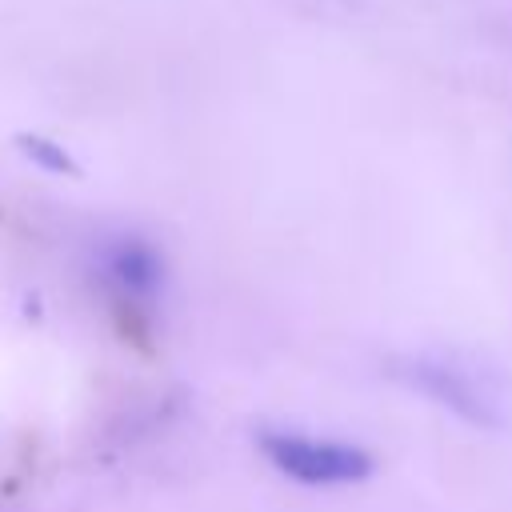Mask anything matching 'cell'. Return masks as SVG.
Instances as JSON below:
<instances>
[{"mask_svg":"<svg viewBox=\"0 0 512 512\" xmlns=\"http://www.w3.org/2000/svg\"><path fill=\"white\" fill-rule=\"evenodd\" d=\"M264 456L272 468L300 484H356L372 472V456L356 444L340 440H316V436H296V432H268L260 440Z\"/></svg>","mask_w":512,"mask_h":512,"instance_id":"obj_2","label":"cell"},{"mask_svg":"<svg viewBox=\"0 0 512 512\" xmlns=\"http://www.w3.org/2000/svg\"><path fill=\"white\" fill-rule=\"evenodd\" d=\"M96 280L120 308L148 312L164 288V256L144 236H116L96 248Z\"/></svg>","mask_w":512,"mask_h":512,"instance_id":"obj_3","label":"cell"},{"mask_svg":"<svg viewBox=\"0 0 512 512\" xmlns=\"http://www.w3.org/2000/svg\"><path fill=\"white\" fill-rule=\"evenodd\" d=\"M16 144H20V152L32 160V164H40L44 172H56V176H76L80 172V164L68 156V148L64 144H56V140H48V136H16Z\"/></svg>","mask_w":512,"mask_h":512,"instance_id":"obj_4","label":"cell"},{"mask_svg":"<svg viewBox=\"0 0 512 512\" xmlns=\"http://www.w3.org/2000/svg\"><path fill=\"white\" fill-rule=\"evenodd\" d=\"M392 376H400L420 396L452 408L476 428L512 424V384L492 360L468 352H412L392 360Z\"/></svg>","mask_w":512,"mask_h":512,"instance_id":"obj_1","label":"cell"}]
</instances>
